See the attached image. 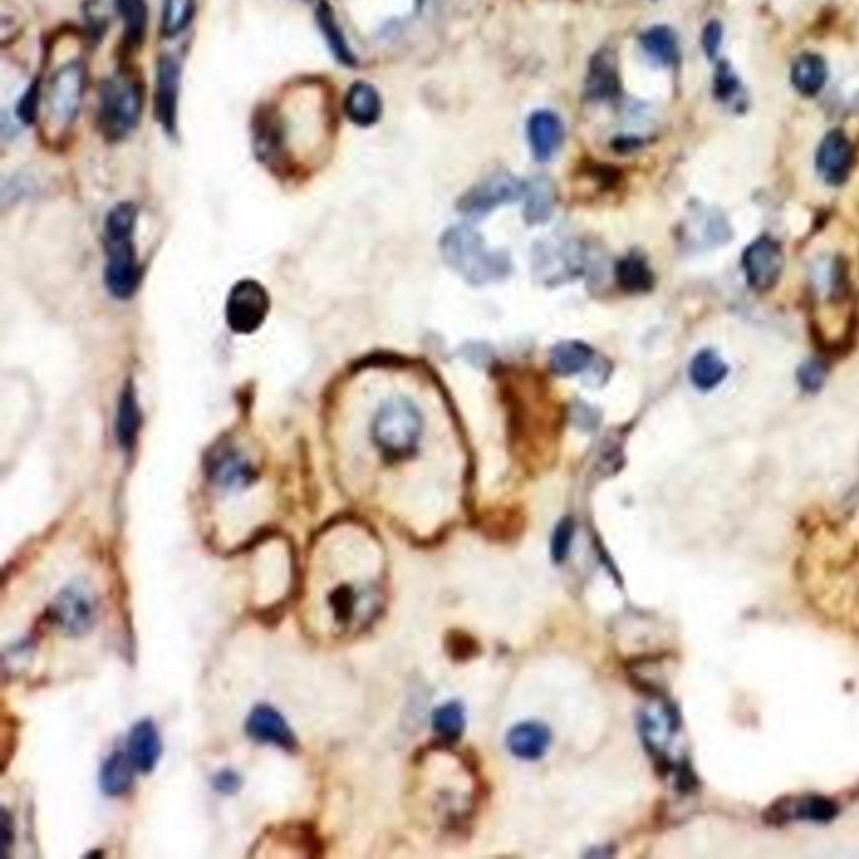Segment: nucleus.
Wrapping results in <instances>:
<instances>
[{"instance_id":"nucleus-1","label":"nucleus","mask_w":859,"mask_h":859,"mask_svg":"<svg viewBox=\"0 0 859 859\" xmlns=\"http://www.w3.org/2000/svg\"><path fill=\"white\" fill-rule=\"evenodd\" d=\"M135 222L136 210L131 204L116 205L106 219V286L120 299L130 297L140 282V264L133 245Z\"/></svg>"},{"instance_id":"nucleus-2","label":"nucleus","mask_w":859,"mask_h":859,"mask_svg":"<svg viewBox=\"0 0 859 859\" xmlns=\"http://www.w3.org/2000/svg\"><path fill=\"white\" fill-rule=\"evenodd\" d=\"M443 259L472 284L497 281L509 272V261L500 252H490L485 240L465 225H457L443 235Z\"/></svg>"},{"instance_id":"nucleus-3","label":"nucleus","mask_w":859,"mask_h":859,"mask_svg":"<svg viewBox=\"0 0 859 859\" xmlns=\"http://www.w3.org/2000/svg\"><path fill=\"white\" fill-rule=\"evenodd\" d=\"M143 113V84L120 74L106 79L99 89L98 125L106 140H123L140 123Z\"/></svg>"},{"instance_id":"nucleus-4","label":"nucleus","mask_w":859,"mask_h":859,"mask_svg":"<svg viewBox=\"0 0 859 859\" xmlns=\"http://www.w3.org/2000/svg\"><path fill=\"white\" fill-rule=\"evenodd\" d=\"M422 427V417L412 401L398 396L380 408L373 423V438L386 457L405 459L417 450Z\"/></svg>"},{"instance_id":"nucleus-5","label":"nucleus","mask_w":859,"mask_h":859,"mask_svg":"<svg viewBox=\"0 0 859 859\" xmlns=\"http://www.w3.org/2000/svg\"><path fill=\"white\" fill-rule=\"evenodd\" d=\"M86 89V69L81 61H69L51 78L47 86V120L66 130L78 118Z\"/></svg>"},{"instance_id":"nucleus-6","label":"nucleus","mask_w":859,"mask_h":859,"mask_svg":"<svg viewBox=\"0 0 859 859\" xmlns=\"http://www.w3.org/2000/svg\"><path fill=\"white\" fill-rule=\"evenodd\" d=\"M269 294L259 282L240 281L227 297V324L237 334H250L261 328L269 314Z\"/></svg>"},{"instance_id":"nucleus-7","label":"nucleus","mask_w":859,"mask_h":859,"mask_svg":"<svg viewBox=\"0 0 859 859\" xmlns=\"http://www.w3.org/2000/svg\"><path fill=\"white\" fill-rule=\"evenodd\" d=\"M526 185L509 173H497L470 188L460 198L459 210L467 215H484L499 205L516 202L526 193Z\"/></svg>"},{"instance_id":"nucleus-8","label":"nucleus","mask_w":859,"mask_h":859,"mask_svg":"<svg viewBox=\"0 0 859 859\" xmlns=\"http://www.w3.org/2000/svg\"><path fill=\"white\" fill-rule=\"evenodd\" d=\"M51 615L56 626L66 635H84L96 620L94 596L81 584H71L54 599Z\"/></svg>"},{"instance_id":"nucleus-9","label":"nucleus","mask_w":859,"mask_h":859,"mask_svg":"<svg viewBox=\"0 0 859 859\" xmlns=\"http://www.w3.org/2000/svg\"><path fill=\"white\" fill-rule=\"evenodd\" d=\"M782 257L781 245L771 237H761L745 249L742 256L745 277L749 286L755 291H769L776 286L781 277Z\"/></svg>"},{"instance_id":"nucleus-10","label":"nucleus","mask_w":859,"mask_h":859,"mask_svg":"<svg viewBox=\"0 0 859 859\" xmlns=\"http://www.w3.org/2000/svg\"><path fill=\"white\" fill-rule=\"evenodd\" d=\"M180 78H182V68L177 59L168 54L158 59L155 116L168 135H173L177 131Z\"/></svg>"},{"instance_id":"nucleus-11","label":"nucleus","mask_w":859,"mask_h":859,"mask_svg":"<svg viewBox=\"0 0 859 859\" xmlns=\"http://www.w3.org/2000/svg\"><path fill=\"white\" fill-rule=\"evenodd\" d=\"M853 165L854 150L848 136L841 130L829 131L816 153L819 175L828 185H841L848 180Z\"/></svg>"},{"instance_id":"nucleus-12","label":"nucleus","mask_w":859,"mask_h":859,"mask_svg":"<svg viewBox=\"0 0 859 859\" xmlns=\"http://www.w3.org/2000/svg\"><path fill=\"white\" fill-rule=\"evenodd\" d=\"M563 121L549 110L534 111L527 120V140L532 155L539 162H547L563 143Z\"/></svg>"},{"instance_id":"nucleus-13","label":"nucleus","mask_w":859,"mask_h":859,"mask_svg":"<svg viewBox=\"0 0 859 859\" xmlns=\"http://www.w3.org/2000/svg\"><path fill=\"white\" fill-rule=\"evenodd\" d=\"M584 94L593 101H610L620 94L618 64L610 49H601L591 59L584 83Z\"/></svg>"},{"instance_id":"nucleus-14","label":"nucleus","mask_w":859,"mask_h":859,"mask_svg":"<svg viewBox=\"0 0 859 859\" xmlns=\"http://www.w3.org/2000/svg\"><path fill=\"white\" fill-rule=\"evenodd\" d=\"M247 732L252 739L264 744L277 745L281 749H296V737L291 727L277 710L267 705H259L247 720Z\"/></svg>"},{"instance_id":"nucleus-15","label":"nucleus","mask_w":859,"mask_h":859,"mask_svg":"<svg viewBox=\"0 0 859 859\" xmlns=\"http://www.w3.org/2000/svg\"><path fill=\"white\" fill-rule=\"evenodd\" d=\"M344 111L349 121L361 128L375 125L383 113V101L378 89L365 81L353 84L344 98Z\"/></svg>"},{"instance_id":"nucleus-16","label":"nucleus","mask_w":859,"mask_h":859,"mask_svg":"<svg viewBox=\"0 0 859 859\" xmlns=\"http://www.w3.org/2000/svg\"><path fill=\"white\" fill-rule=\"evenodd\" d=\"M162 754L160 735L155 725L143 720L131 729L128 737V755L135 769L141 772L153 771Z\"/></svg>"},{"instance_id":"nucleus-17","label":"nucleus","mask_w":859,"mask_h":859,"mask_svg":"<svg viewBox=\"0 0 859 859\" xmlns=\"http://www.w3.org/2000/svg\"><path fill=\"white\" fill-rule=\"evenodd\" d=\"M210 475L220 487L230 490L244 489L256 479V474L244 459V455L230 448H224V452L214 455V460L210 462Z\"/></svg>"},{"instance_id":"nucleus-18","label":"nucleus","mask_w":859,"mask_h":859,"mask_svg":"<svg viewBox=\"0 0 859 859\" xmlns=\"http://www.w3.org/2000/svg\"><path fill=\"white\" fill-rule=\"evenodd\" d=\"M828 64L813 53L801 54L791 69V81L802 96H816L828 83Z\"/></svg>"},{"instance_id":"nucleus-19","label":"nucleus","mask_w":859,"mask_h":859,"mask_svg":"<svg viewBox=\"0 0 859 859\" xmlns=\"http://www.w3.org/2000/svg\"><path fill=\"white\" fill-rule=\"evenodd\" d=\"M641 49L660 66H673L680 58L678 37L672 27L653 26L640 34Z\"/></svg>"},{"instance_id":"nucleus-20","label":"nucleus","mask_w":859,"mask_h":859,"mask_svg":"<svg viewBox=\"0 0 859 859\" xmlns=\"http://www.w3.org/2000/svg\"><path fill=\"white\" fill-rule=\"evenodd\" d=\"M593 356V349L588 344L564 341L552 348L551 368L559 376L579 375L591 365Z\"/></svg>"},{"instance_id":"nucleus-21","label":"nucleus","mask_w":859,"mask_h":859,"mask_svg":"<svg viewBox=\"0 0 859 859\" xmlns=\"http://www.w3.org/2000/svg\"><path fill=\"white\" fill-rule=\"evenodd\" d=\"M316 19H318L319 31L326 39V44L331 49L334 58L338 59L339 63L344 64V66H355V54L349 49L348 41H346L343 31L339 27L338 19L334 17L331 6L326 2H321L318 11H316Z\"/></svg>"},{"instance_id":"nucleus-22","label":"nucleus","mask_w":859,"mask_h":859,"mask_svg":"<svg viewBox=\"0 0 859 859\" xmlns=\"http://www.w3.org/2000/svg\"><path fill=\"white\" fill-rule=\"evenodd\" d=\"M118 16L125 24V47L138 49L145 41L148 26L146 0H113Z\"/></svg>"},{"instance_id":"nucleus-23","label":"nucleus","mask_w":859,"mask_h":859,"mask_svg":"<svg viewBox=\"0 0 859 859\" xmlns=\"http://www.w3.org/2000/svg\"><path fill=\"white\" fill-rule=\"evenodd\" d=\"M549 732L537 724H522L514 727L507 737L512 754L521 759H537L546 752Z\"/></svg>"},{"instance_id":"nucleus-24","label":"nucleus","mask_w":859,"mask_h":859,"mask_svg":"<svg viewBox=\"0 0 859 859\" xmlns=\"http://www.w3.org/2000/svg\"><path fill=\"white\" fill-rule=\"evenodd\" d=\"M727 376V365L712 349H703L690 365V380L698 390H714Z\"/></svg>"},{"instance_id":"nucleus-25","label":"nucleus","mask_w":859,"mask_h":859,"mask_svg":"<svg viewBox=\"0 0 859 859\" xmlns=\"http://www.w3.org/2000/svg\"><path fill=\"white\" fill-rule=\"evenodd\" d=\"M133 769L135 766L131 762L130 755L121 754V752L111 755L105 762V766L101 767V774H99L101 789L110 796H120L131 786Z\"/></svg>"},{"instance_id":"nucleus-26","label":"nucleus","mask_w":859,"mask_h":859,"mask_svg":"<svg viewBox=\"0 0 859 859\" xmlns=\"http://www.w3.org/2000/svg\"><path fill=\"white\" fill-rule=\"evenodd\" d=\"M141 427L140 408L136 401L133 386H126L121 393L120 407H118V418H116V433L118 440L125 448L133 447Z\"/></svg>"},{"instance_id":"nucleus-27","label":"nucleus","mask_w":859,"mask_h":859,"mask_svg":"<svg viewBox=\"0 0 859 859\" xmlns=\"http://www.w3.org/2000/svg\"><path fill=\"white\" fill-rule=\"evenodd\" d=\"M195 14V0H165L162 11L163 37H177L187 31Z\"/></svg>"},{"instance_id":"nucleus-28","label":"nucleus","mask_w":859,"mask_h":859,"mask_svg":"<svg viewBox=\"0 0 859 859\" xmlns=\"http://www.w3.org/2000/svg\"><path fill=\"white\" fill-rule=\"evenodd\" d=\"M616 277L620 281L621 287L630 292L646 291L650 289L653 277L651 271L646 266V262L636 254L625 257L616 267Z\"/></svg>"},{"instance_id":"nucleus-29","label":"nucleus","mask_w":859,"mask_h":859,"mask_svg":"<svg viewBox=\"0 0 859 859\" xmlns=\"http://www.w3.org/2000/svg\"><path fill=\"white\" fill-rule=\"evenodd\" d=\"M554 205V190L549 180H537L529 190L527 198L526 217L529 224H542L552 214Z\"/></svg>"},{"instance_id":"nucleus-30","label":"nucleus","mask_w":859,"mask_h":859,"mask_svg":"<svg viewBox=\"0 0 859 859\" xmlns=\"http://www.w3.org/2000/svg\"><path fill=\"white\" fill-rule=\"evenodd\" d=\"M794 816L807 821H829L838 813V807L834 802L824 797H804L801 801L794 802Z\"/></svg>"},{"instance_id":"nucleus-31","label":"nucleus","mask_w":859,"mask_h":859,"mask_svg":"<svg viewBox=\"0 0 859 859\" xmlns=\"http://www.w3.org/2000/svg\"><path fill=\"white\" fill-rule=\"evenodd\" d=\"M433 725L438 735L445 739H457L464 729V714L457 703H447L433 715Z\"/></svg>"},{"instance_id":"nucleus-32","label":"nucleus","mask_w":859,"mask_h":859,"mask_svg":"<svg viewBox=\"0 0 859 859\" xmlns=\"http://www.w3.org/2000/svg\"><path fill=\"white\" fill-rule=\"evenodd\" d=\"M739 91V79L727 64H720L715 74V94L722 101H729Z\"/></svg>"},{"instance_id":"nucleus-33","label":"nucleus","mask_w":859,"mask_h":859,"mask_svg":"<svg viewBox=\"0 0 859 859\" xmlns=\"http://www.w3.org/2000/svg\"><path fill=\"white\" fill-rule=\"evenodd\" d=\"M41 84L39 81H34L31 88L27 89L26 94L22 96L17 115L21 118L22 123H34L37 113H39V103H41Z\"/></svg>"},{"instance_id":"nucleus-34","label":"nucleus","mask_w":859,"mask_h":859,"mask_svg":"<svg viewBox=\"0 0 859 859\" xmlns=\"http://www.w3.org/2000/svg\"><path fill=\"white\" fill-rule=\"evenodd\" d=\"M571 539H573V522L564 519V521L559 522L554 537H552V556L556 561H563L568 556Z\"/></svg>"},{"instance_id":"nucleus-35","label":"nucleus","mask_w":859,"mask_h":859,"mask_svg":"<svg viewBox=\"0 0 859 859\" xmlns=\"http://www.w3.org/2000/svg\"><path fill=\"white\" fill-rule=\"evenodd\" d=\"M826 370L818 361H809L799 370V383L807 391H818L823 386Z\"/></svg>"},{"instance_id":"nucleus-36","label":"nucleus","mask_w":859,"mask_h":859,"mask_svg":"<svg viewBox=\"0 0 859 859\" xmlns=\"http://www.w3.org/2000/svg\"><path fill=\"white\" fill-rule=\"evenodd\" d=\"M722 37H724V31H722V26H720V22H709V24H707V27L703 29V49H705V53H707V56H709V58H715V56H717V53H719L720 46H722Z\"/></svg>"},{"instance_id":"nucleus-37","label":"nucleus","mask_w":859,"mask_h":859,"mask_svg":"<svg viewBox=\"0 0 859 859\" xmlns=\"http://www.w3.org/2000/svg\"><path fill=\"white\" fill-rule=\"evenodd\" d=\"M215 787L219 789L220 792H234L237 787H239V779L237 776H234L232 772H222L220 776H217L215 779Z\"/></svg>"}]
</instances>
